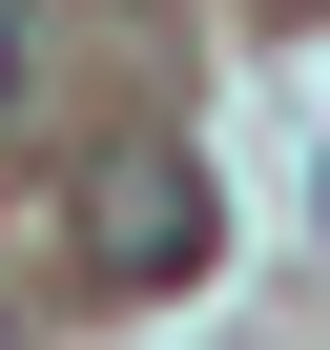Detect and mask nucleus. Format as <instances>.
<instances>
[{
	"mask_svg": "<svg viewBox=\"0 0 330 350\" xmlns=\"http://www.w3.org/2000/svg\"><path fill=\"white\" fill-rule=\"evenodd\" d=\"M207 247H227V206H207L186 144H103L83 165V268L103 288H207Z\"/></svg>",
	"mask_w": 330,
	"mask_h": 350,
	"instance_id": "obj_1",
	"label": "nucleus"
},
{
	"mask_svg": "<svg viewBox=\"0 0 330 350\" xmlns=\"http://www.w3.org/2000/svg\"><path fill=\"white\" fill-rule=\"evenodd\" d=\"M0 103H21V0H0Z\"/></svg>",
	"mask_w": 330,
	"mask_h": 350,
	"instance_id": "obj_2",
	"label": "nucleus"
},
{
	"mask_svg": "<svg viewBox=\"0 0 330 350\" xmlns=\"http://www.w3.org/2000/svg\"><path fill=\"white\" fill-rule=\"evenodd\" d=\"M0 350H21V329H0Z\"/></svg>",
	"mask_w": 330,
	"mask_h": 350,
	"instance_id": "obj_3",
	"label": "nucleus"
}]
</instances>
